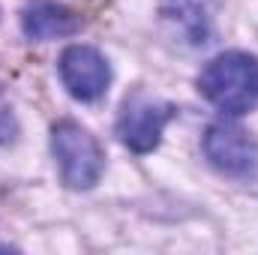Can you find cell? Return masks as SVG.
<instances>
[{
	"label": "cell",
	"instance_id": "6da1fadb",
	"mask_svg": "<svg viewBox=\"0 0 258 255\" xmlns=\"http://www.w3.org/2000/svg\"><path fill=\"white\" fill-rule=\"evenodd\" d=\"M198 90L225 114H246L258 105V60L243 51L213 57L198 75Z\"/></svg>",
	"mask_w": 258,
	"mask_h": 255
},
{
	"label": "cell",
	"instance_id": "7a4b0ae2",
	"mask_svg": "<svg viewBox=\"0 0 258 255\" xmlns=\"http://www.w3.org/2000/svg\"><path fill=\"white\" fill-rule=\"evenodd\" d=\"M51 147L63 174V183L72 189H90L102 174V147L96 138L78 123H57L51 135Z\"/></svg>",
	"mask_w": 258,
	"mask_h": 255
},
{
	"label": "cell",
	"instance_id": "3957f363",
	"mask_svg": "<svg viewBox=\"0 0 258 255\" xmlns=\"http://www.w3.org/2000/svg\"><path fill=\"white\" fill-rule=\"evenodd\" d=\"M168 120H171V105L168 102L135 93L123 102V111H120V120H117V135L129 150L147 153L159 144V135H162Z\"/></svg>",
	"mask_w": 258,
	"mask_h": 255
},
{
	"label": "cell",
	"instance_id": "277c9868",
	"mask_svg": "<svg viewBox=\"0 0 258 255\" xmlns=\"http://www.w3.org/2000/svg\"><path fill=\"white\" fill-rule=\"evenodd\" d=\"M60 78H63L66 90L81 99V102H93L105 93L108 81H111V69L105 63V57L90 48V45H69L60 57Z\"/></svg>",
	"mask_w": 258,
	"mask_h": 255
},
{
	"label": "cell",
	"instance_id": "5b68a950",
	"mask_svg": "<svg viewBox=\"0 0 258 255\" xmlns=\"http://www.w3.org/2000/svg\"><path fill=\"white\" fill-rule=\"evenodd\" d=\"M207 159L225 174H249L258 165V144L234 123H216L204 135Z\"/></svg>",
	"mask_w": 258,
	"mask_h": 255
},
{
	"label": "cell",
	"instance_id": "8992f818",
	"mask_svg": "<svg viewBox=\"0 0 258 255\" xmlns=\"http://www.w3.org/2000/svg\"><path fill=\"white\" fill-rule=\"evenodd\" d=\"M75 30H78V18L51 0H36L33 6L24 9V33L30 39H42V42L60 39V36L75 33Z\"/></svg>",
	"mask_w": 258,
	"mask_h": 255
},
{
	"label": "cell",
	"instance_id": "52a82bcc",
	"mask_svg": "<svg viewBox=\"0 0 258 255\" xmlns=\"http://www.w3.org/2000/svg\"><path fill=\"white\" fill-rule=\"evenodd\" d=\"M12 135H15V117H12V108H9L6 96L0 93V144L12 141Z\"/></svg>",
	"mask_w": 258,
	"mask_h": 255
}]
</instances>
